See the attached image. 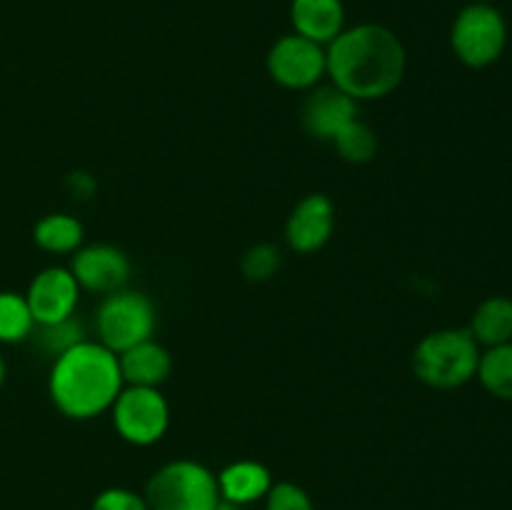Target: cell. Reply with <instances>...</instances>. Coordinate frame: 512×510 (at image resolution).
I'll use <instances>...</instances> for the list:
<instances>
[{
    "instance_id": "cell-2",
    "label": "cell",
    "mask_w": 512,
    "mask_h": 510,
    "mask_svg": "<svg viewBox=\"0 0 512 510\" xmlns=\"http://www.w3.org/2000/svg\"><path fill=\"white\" fill-rule=\"evenodd\" d=\"M123 385L118 355L95 340H83L58 355L48 378L50 400L73 420H90L113 408Z\"/></svg>"
},
{
    "instance_id": "cell-11",
    "label": "cell",
    "mask_w": 512,
    "mask_h": 510,
    "mask_svg": "<svg viewBox=\"0 0 512 510\" xmlns=\"http://www.w3.org/2000/svg\"><path fill=\"white\" fill-rule=\"evenodd\" d=\"M335 228V205L328 195H305L285 220V240L295 253H318Z\"/></svg>"
},
{
    "instance_id": "cell-5",
    "label": "cell",
    "mask_w": 512,
    "mask_h": 510,
    "mask_svg": "<svg viewBox=\"0 0 512 510\" xmlns=\"http://www.w3.org/2000/svg\"><path fill=\"white\" fill-rule=\"evenodd\" d=\"M450 48L455 58L473 70L490 68L503 58L508 48V23L505 15L490 3L465 5L450 28Z\"/></svg>"
},
{
    "instance_id": "cell-15",
    "label": "cell",
    "mask_w": 512,
    "mask_h": 510,
    "mask_svg": "<svg viewBox=\"0 0 512 510\" xmlns=\"http://www.w3.org/2000/svg\"><path fill=\"white\" fill-rule=\"evenodd\" d=\"M270 488H273V475L258 460H235L218 473L220 498L243 508L255 500H263Z\"/></svg>"
},
{
    "instance_id": "cell-26",
    "label": "cell",
    "mask_w": 512,
    "mask_h": 510,
    "mask_svg": "<svg viewBox=\"0 0 512 510\" xmlns=\"http://www.w3.org/2000/svg\"><path fill=\"white\" fill-rule=\"evenodd\" d=\"M215 510H243V505H235V503H230V500L220 498V503L215 505Z\"/></svg>"
},
{
    "instance_id": "cell-14",
    "label": "cell",
    "mask_w": 512,
    "mask_h": 510,
    "mask_svg": "<svg viewBox=\"0 0 512 510\" xmlns=\"http://www.w3.org/2000/svg\"><path fill=\"white\" fill-rule=\"evenodd\" d=\"M118 365L123 383L135 388H160L173 373V358L168 348L155 343L153 338L118 353Z\"/></svg>"
},
{
    "instance_id": "cell-7",
    "label": "cell",
    "mask_w": 512,
    "mask_h": 510,
    "mask_svg": "<svg viewBox=\"0 0 512 510\" xmlns=\"http://www.w3.org/2000/svg\"><path fill=\"white\" fill-rule=\"evenodd\" d=\"M110 410L120 438L138 448L158 443L170 425V405L160 388L123 385Z\"/></svg>"
},
{
    "instance_id": "cell-10",
    "label": "cell",
    "mask_w": 512,
    "mask_h": 510,
    "mask_svg": "<svg viewBox=\"0 0 512 510\" xmlns=\"http://www.w3.org/2000/svg\"><path fill=\"white\" fill-rule=\"evenodd\" d=\"M80 298V285L75 283L70 268H50L40 270L28 285V308L33 313L35 325L58 323V320L70 318L75 313V305Z\"/></svg>"
},
{
    "instance_id": "cell-16",
    "label": "cell",
    "mask_w": 512,
    "mask_h": 510,
    "mask_svg": "<svg viewBox=\"0 0 512 510\" xmlns=\"http://www.w3.org/2000/svg\"><path fill=\"white\" fill-rule=\"evenodd\" d=\"M468 330L480 348L512 343V298H505V295L485 298L475 308Z\"/></svg>"
},
{
    "instance_id": "cell-19",
    "label": "cell",
    "mask_w": 512,
    "mask_h": 510,
    "mask_svg": "<svg viewBox=\"0 0 512 510\" xmlns=\"http://www.w3.org/2000/svg\"><path fill=\"white\" fill-rule=\"evenodd\" d=\"M30 338H33V343L53 360L58 358V355H63L65 350L75 348L78 343L88 340L85 338V325L80 323L75 315H70V318L65 320H58V323L35 325Z\"/></svg>"
},
{
    "instance_id": "cell-18",
    "label": "cell",
    "mask_w": 512,
    "mask_h": 510,
    "mask_svg": "<svg viewBox=\"0 0 512 510\" xmlns=\"http://www.w3.org/2000/svg\"><path fill=\"white\" fill-rule=\"evenodd\" d=\"M475 378L493 398L512 403V343L485 348V353H480Z\"/></svg>"
},
{
    "instance_id": "cell-24",
    "label": "cell",
    "mask_w": 512,
    "mask_h": 510,
    "mask_svg": "<svg viewBox=\"0 0 512 510\" xmlns=\"http://www.w3.org/2000/svg\"><path fill=\"white\" fill-rule=\"evenodd\" d=\"M90 510H148L145 495L128 488H105L95 495Z\"/></svg>"
},
{
    "instance_id": "cell-6",
    "label": "cell",
    "mask_w": 512,
    "mask_h": 510,
    "mask_svg": "<svg viewBox=\"0 0 512 510\" xmlns=\"http://www.w3.org/2000/svg\"><path fill=\"white\" fill-rule=\"evenodd\" d=\"M98 343L115 355L150 340L155 333V305L140 290H115L105 295L95 313Z\"/></svg>"
},
{
    "instance_id": "cell-13",
    "label": "cell",
    "mask_w": 512,
    "mask_h": 510,
    "mask_svg": "<svg viewBox=\"0 0 512 510\" xmlns=\"http://www.w3.org/2000/svg\"><path fill=\"white\" fill-rule=\"evenodd\" d=\"M290 23L293 33L328 45L345 30V5L343 0H293Z\"/></svg>"
},
{
    "instance_id": "cell-25",
    "label": "cell",
    "mask_w": 512,
    "mask_h": 510,
    "mask_svg": "<svg viewBox=\"0 0 512 510\" xmlns=\"http://www.w3.org/2000/svg\"><path fill=\"white\" fill-rule=\"evenodd\" d=\"M65 185L70 188L73 198H80V200L90 198V195L95 193V180L90 178L88 173H80V170L78 173H70L68 180H65Z\"/></svg>"
},
{
    "instance_id": "cell-22",
    "label": "cell",
    "mask_w": 512,
    "mask_h": 510,
    "mask_svg": "<svg viewBox=\"0 0 512 510\" xmlns=\"http://www.w3.org/2000/svg\"><path fill=\"white\" fill-rule=\"evenodd\" d=\"M280 265H283V255H280L278 245L273 243H255L245 250L243 260H240V270L243 278L250 283H265L273 275H278Z\"/></svg>"
},
{
    "instance_id": "cell-21",
    "label": "cell",
    "mask_w": 512,
    "mask_h": 510,
    "mask_svg": "<svg viewBox=\"0 0 512 510\" xmlns=\"http://www.w3.org/2000/svg\"><path fill=\"white\" fill-rule=\"evenodd\" d=\"M33 328L35 320L25 295L0 293V343H20V340H28Z\"/></svg>"
},
{
    "instance_id": "cell-9",
    "label": "cell",
    "mask_w": 512,
    "mask_h": 510,
    "mask_svg": "<svg viewBox=\"0 0 512 510\" xmlns=\"http://www.w3.org/2000/svg\"><path fill=\"white\" fill-rule=\"evenodd\" d=\"M70 273L80 290L110 295L125 288L130 273H133V265H130L128 253L120 250L118 245L95 243L85 245V248L80 245L75 250L73 260H70Z\"/></svg>"
},
{
    "instance_id": "cell-28",
    "label": "cell",
    "mask_w": 512,
    "mask_h": 510,
    "mask_svg": "<svg viewBox=\"0 0 512 510\" xmlns=\"http://www.w3.org/2000/svg\"><path fill=\"white\" fill-rule=\"evenodd\" d=\"M480 3H490V0H480Z\"/></svg>"
},
{
    "instance_id": "cell-8",
    "label": "cell",
    "mask_w": 512,
    "mask_h": 510,
    "mask_svg": "<svg viewBox=\"0 0 512 510\" xmlns=\"http://www.w3.org/2000/svg\"><path fill=\"white\" fill-rule=\"evenodd\" d=\"M268 75L288 90H313L328 73L325 45L313 43L298 33L275 40L265 58Z\"/></svg>"
},
{
    "instance_id": "cell-20",
    "label": "cell",
    "mask_w": 512,
    "mask_h": 510,
    "mask_svg": "<svg viewBox=\"0 0 512 510\" xmlns=\"http://www.w3.org/2000/svg\"><path fill=\"white\" fill-rule=\"evenodd\" d=\"M335 150L340 153V158L345 163L363 165L370 163L378 153V138H375V130L370 125H365L363 120H350L343 130L333 138Z\"/></svg>"
},
{
    "instance_id": "cell-27",
    "label": "cell",
    "mask_w": 512,
    "mask_h": 510,
    "mask_svg": "<svg viewBox=\"0 0 512 510\" xmlns=\"http://www.w3.org/2000/svg\"><path fill=\"white\" fill-rule=\"evenodd\" d=\"M5 383V360H3V355H0V385Z\"/></svg>"
},
{
    "instance_id": "cell-3",
    "label": "cell",
    "mask_w": 512,
    "mask_h": 510,
    "mask_svg": "<svg viewBox=\"0 0 512 510\" xmlns=\"http://www.w3.org/2000/svg\"><path fill=\"white\" fill-rule=\"evenodd\" d=\"M480 345L468 328H445L428 333L413 353V373L435 390H453L470 383L478 373Z\"/></svg>"
},
{
    "instance_id": "cell-17",
    "label": "cell",
    "mask_w": 512,
    "mask_h": 510,
    "mask_svg": "<svg viewBox=\"0 0 512 510\" xmlns=\"http://www.w3.org/2000/svg\"><path fill=\"white\" fill-rule=\"evenodd\" d=\"M83 223L75 215L50 213L40 218L33 228V240L40 250L55 255L75 253L83 245Z\"/></svg>"
},
{
    "instance_id": "cell-1",
    "label": "cell",
    "mask_w": 512,
    "mask_h": 510,
    "mask_svg": "<svg viewBox=\"0 0 512 510\" xmlns=\"http://www.w3.org/2000/svg\"><path fill=\"white\" fill-rule=\"evenodd\" d=\"M325 60L335 88L355 103L390 95L403 83L408 68L403 40L380 23L345 28L333 43L325 45Z\"/></svg>"
},
{
    "instance_id": "cell-23",
    "label": "cell",
    "mask_w": 512,
    "mask_h": 510,
    "mask_svg": "<svg viewBox=\"0 0 512 510\" xmlns=\"http://www.w3.org/2000/svg\"><path fill=\"white\" fill-rule=\"evenodd\" d=\"M265 510H315V503L308 490L283 480V483H273V488L268 490Z\"/></svg>"
},
{
    "instance_id": "cell-4",
    "label": "cell",
    "mask_w": 512,
    "mask_h": 510,
    "mask_svg": "<svg viewBox=\"0 0 512 510\" xmlns=\"http://www.w3.org/2000/svg\"><path fill=\"white\" fill-rule=\"evenodd\" d=\"M143 495L148 510H215L218 475L198 460H173L150 475Z\"/></svg>"
},
{
    "instance_id": "cell-12",
    "label": "cell",
    "mask_w": 512,
    "mask_h": 510,
    "mask_svg": "<svg viewBox=\"0 0 512 510\" xmlns=\"http://www.w3.org/2000/svg\"><path fill=\"white\" fill-rule=\"evenodd\" d=\"M355 118H358V103L335 85L310 90L300 110V120L308 135H313L315 140H330V143Z\"/></svg>"
}]
</instances>
